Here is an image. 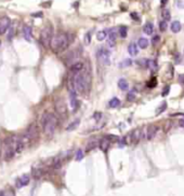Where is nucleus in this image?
<instances>
[{"instance_id":"6","label":"nucleus","mask_w":184,"mask_h":196,"mask_svg":"<svg viewBox=\"0 0 184 196\" xmlns=\"http://www.w3.org/2000/svg\"><path fill=\"white\" fill-rule=\"evenodd\" d=\"M54 109H55V112L60 116H66L67 114V106L65 101H64L62 98H59V99L55 100L54 103Z\"/></svg>"},{"instance_id":"32","label":"nucleus","mask_w":184,"mask_h":196,"mask_svg":"<svg viewBox=\"0 0 184 196\" xmlns=\"http://www.w3.org/2000/svg\"><path fill=\"white\" fill-rule=\"evenodd\" d=\"M167 28H168V25H167L166 21H162V22L159 23V29H160V31H165Z\"/></svg>"},{"instance_id":"25","label":"nucleus","mask_w":184,"mask_h":196,"mask_svg":"<svg viewBox=\"0 0 184 196\" xmlns=\"http://www.w3.org/2000/svg\"><path fill=\"white\" fill-rule=\"evenodd\" d=\"M96 146H98V142H96V140H90L89 142H88V144H87V151H91V150H93L94 148H96Z\"/></svg>"},{"instance_id":"22","label":"nucleus","mask_w":184,"mask_h":196,"mask_svg":"<svg viewBox=\"0 0 184 196\" xmlns=\"http://www.w3.org/2000/svg\"><path fill=\"white\" fill-rule=\"evenodd\" d=\"M108 106H109V108H117L118 106H120V100L118 99L117 97H114L109 100Z\"/></svg>"},{"instance_id":"31","label":"nucleus","mask_w":184,"mask_h":196,"mask_svg":"<svg viewBox=\"0 0 184 196\" xmlns=\"http://www.w3.org/2000/svg\"><path fill=\"white\" fill-rule=\"evenodd\" d=\"M83 159V152L81 150H78L76 152V156H75V159L76 161H81Z\"/></svg>"},{"instance_id":"40","label":"nucleus","mask_w":184,"mask_h":196,"mask_svg":"<svg viewBox=\"0 0 184 196\" xmlns=\"http://www.w3.org/2000/svg\"><path fill=\"white\" fill-rule=\"evenodd\" d=\"M169 88H170V87H169V86H166V87H165V90H164V92H162V96H166V95H167V94H168V92H169Z\"/></svg>"},{"instance_id":"5","label":"nucleus","mask_w":184,"mask_h":196,"mask_svg":"<svg viewBox=\"0 0 184 196\" xmlns=\"http://www.w3.org/2000/svg\"><path fill=\"white\" fill-rule=\"evenodd\" d=\"M24 136L29 140V142H32V141L37 139L39 136V128L37 126V124L29 125V127L27 128V131L24 134Z\"/></svg>"},{"instance_id":"11","label":"nucleus","mask_w":184,"mask_h":196,"mask_svg":"<svg viewBox=\"0 0 184 196\" xmlns=\"http://www.w3.org/2000/svg\"><path fill=\"white\" fill-rule=\"evenodd\" d=\"M85 68V65H83V62H74V64H72V65L70 66V71L72 72V73H76V72L80 71V70H83V69Z\"/></svg>"},{"instance_id":"30","label":"nucleus","mask_w":184,"mask_h":196,"mask_svg":"<svg viewBox=\"0 0 184 196\" xmlns=\"http://www.w3.org/2000/svg\"><path fill=\"white\" fill-rule=\"evenodd\" d=\"M166 109H167V103H162V105L157 108V110H156V114H160V113L165 111Z\"/></svg>"},{"instance_id":"19","label":"nucleus","mask_w":184,"mask_h":196,"mask_svg":"<svg viewBox=\"0 0 184 196\" xmlns=\"http://www.w3.org/2000/svg\"><path fill=\"white\" fill-rule=\"evenodd\" d=\"M182 28V25L181 23L178 22V21H175V22H172L171 24V30L172 32H175V34H177V32H179V31L181 30Z\"/></svg>"},{"instance_id":"2","label":"nucleus","mask_w":184,"mask_h":196,"mask_svg":"<svg viewBox=\"0 0 184 196\" xmlns=\"http://www.w3.org/2000/svg\"><path fill=\"white\" fill-rule=\"evenodd\" d=\"M70 43V38L68 34L65 32H57V34H53L52 40H51L50 47L51 50L53 51L54 53L60 54L63 53L68 49Z\"/></svg>"},{"instance_id":"13","label":"nucleus","mask_w":184,"mask_h":196,"mask_svg":"<svg viewBox=\"0 0 184 196\" xmlns=\"http://www.w3.org/2000/svg\"><path fill=\"white\" fill-rule=\"evenodd\" d=\"M109 146H111V141H109L107 138H103V139H101L100 142H99V148H100L102 151H104V152H106V151L109 149Z\"/></svg>"},{"instance_id":"34","label":"nucleus","mask_w":184,"mask_h":196,"mask_svg":"<svg viewBox=\"0 0 184 196\" xmlns=\"http://www.w3.org/2000/svg\"><path fill=\"white\" fill-rule=\"evenodd\" d=\"M127 99L129 100V101H133V100L135 99V94H134V92H131V93L128 94Z\"/></svg>"},{"instance_id":"36","label":"nucleus","mask_w":184,"mask_h":196,"mask_svg":"<svg viewBox=\"0 0 184 196\" xmlns=\"http://www.w3.org/2000/svg\"><path fill=\"white\" fill-rule=\"evenodd\" d=\"M106 138H107L109 141H118V140H119V138H118L117 136H114V135H108V136H106Z\"/></svg>"},{"instance_id":"1","label":"nucleus","mask_w":184,"mask_h":196,"mask_svg":"<svg viewBox=\"0 0 184 196\" xmlns=\"http://www.w3.org/2000/svg\"><path fill=\"white\" fill-rule=\"evenodd\" d=\"M68 83L75 88L77 94H85L88 92V90L91 86V75L89 72L83 69L76 73H73Z\"/></svg>"},{"instance_id":"42","label":"nucleus","mask_w":184,"mask_h":196,"mask_svg":"<svg viewBox=\"0 0 184 196\" xmlns=\"http://www.w3.org/2000/svg\"><path fill=\"white\" fill-rule=\"evenodd\" d=\"M167 1H168V0H160V2H162V6H165L166 3H167Z\"/></svg>"},{"instance_id":"43","label":"nucleus","mask_w":184,"mask_h":196,"mask_svg":"<svg viewBox=\"0 0 184 196\" xmlns=\"http://www.w3.org/2000/svg\"><path fill=\"white\" fill-rule=\"evenodd\" d=\"M0 196H4V191L0 190Z\"/></svg>"},{"instance_id":"20","label":"nucleus","mask_w":184,"mask_h":196,"mask_svg":"<svg viewBox=\"0 0 184 196\" xmlns=\"http://www.w3.org/2000/svg\"><path fill=\"white\" fill-rule=\"evenodd\" d=\"M107 36H108V30H100L96 34V39L99 41H103L107 38Z\"/></svg>"},{"instance_id":"35","label":"nucleus","mask_w":184,"mask_h":196,"mask_svg":"<svg viewBox=\"0 0 184 196\" xmlns=\"http://www.w3.org/2000/svg\"><path fill=\"white\" fill-rule=\"evenodd\" d=\"M159 41H160V37H159V36H157V34H156V36H154V37H153V39H152L153 45H156V44L158 43Z\"/></svg>"},{"instance_id":"24","label":"nucleus","mask_w":184,"mask_h":196,"mask_svg":"<svg viewBox=\"0 0 184 196\" xmlns=\"http://www.w3.org/2000/svg\"><path fill=\"white\" fill-rule=\"evenodd\" d=\"M162 19H164V21H166V22L171 19V13H170V11H169L168 9H164V10H162Z\"/></svg>"},{"instance_id":"9","label":"nucleus","mask_w":184,"mask_h":196,"mask_svg":"<svg viewBox=\"0 0 184 196\" xmlns=\"http://www.w3.org/2000/svg\"><path fill=\"white\" fill-rule=\"evenodd\" d=\"M29 183V176L28 174H23L16 180V187L21 189L23 187H26Z\"/></svg>"},{"instance_id":"38","label":"nucleus","mask_w":184,"mask_h":196,"mask_svg":"<svg viewBox=\"0 0 184 196\" xmlns=\"http://www.w3.org/2000/svg\"><path fill=\"white\" fill-rule=\"evenodd\" d=\"M156 84H157V82H156V79L154 78V79H152V81H151V83L149 84V86L154 87V86H156Z\"/></svg>"},{"instance_id":"33","label":"nucleus","mask_w":184,"mask_h":196,"mask_svg":"<svg viewBox=\"0 0 184 196\" xmlns=\"http://www.w3.org/2000/svg\"><path fill=\"white\" fill-rule=\"evenodd\" d=\"M90 42H91V32H88V34H86V36H85V43L89 44Z\"/></svg>"},{"instance_id":"18","label":"nucleus","mask_w":184,"mask_h":196,"mask_svg":"<svg viewBox=\"0 0 184 196\" xmlns=\"http://www.w3.org/2000/svg\"><path fill=\"white\" fill-rule=\"evenodd\" d=\"M143 31H144V34H152L153 31H154V25H153L152 23H146L144 27H143Z\"/></svg>"},{"instance_id":"27","label":"nucleus","mask_w":184,"mask_h":196,"mask_svg":"<svg viewBox=\"0 0 184 196\" xmlns=\"http://www.w3.org/2000/svg\"><path fill=\"white\" fill-rule=\"evenodd\" d=\"M118 32H119V36H120L121 38H126L127 37V34H128L127 27H126V26H121V27L119 28Z\"/></svg>"},{"instance_id":"26","label":"nucleus","mask_w":184,"mask_h":196,"mask_svg":"<svg viewBox=\"0 0 184 196\" xmlns=\"http://www.w3.org/2000/svg\"><path fill=\"white\" fill-rule=\"evenodd\" d=\"M79 123H80L79 120H76V121H74L73 123H70V124L68 125V126H67V127H66V131H74V129H75V128H76L77 126L79 125Z\"/></svg>"},{"instance_id":"17","label":"nucleus","mask_w":184,"mask_h":196,"mask_svg":"<svg viewBox=\"0 0 184 196\" xmlns=\"http://www.w3.org/2000/svg\"><path fill=\"white\" fill-rule=\"evenodd\" d=\"M33 177L35 178V179H40V178L43 176V169H41V168H34L33 169Z\"/></svg>"},{"instance_id":"28","label":"nucleus","mask_w":184,"mask_h":196,"mask_svg":"<svg viewBox=\"0 0 184 196\" xmlns=\"http://www.w3.org/2000/svg\"><path fill=\"white\" fill-rule=\"evenodd\" d=\"M132 65V60L131 59H125V60H122V62L119 64V67L120 68H125V67H129V66Z\"/></svg>"},{"instance_id":"29","label":"nucleus","mask_w":184,"mask_h":196,"mask_svg":"<svg viewBox=\"0 0 184 196\" xmlns=\"http://www.w3.org/2000/svg\"><path fill=\"white\" fill-rule=\"evenodd\" d=\"M146 67H149V69H152L153 71H154V70L157 69V64H156L154 60H149V59H147V66H146Z\"/></svg>"},{"instance_id":"14","label":"nucleus","mask_w":184,"mask_h":196,"mask_svg":"<svg viewBox=\"0 0 184 196\" xmlns=\"http://www.w3.org/2000/svg\"><path fill=\"white\" fill-rule=\"evenodd\" d=\"M23 36H24V39L27 41H30L32 40V37H33V34H32V28L29 27V26H24L23 28Z\"/></svg>"},{"instance_id":"3","label":"nucleus","mask_w":184,"mask_h":196,"mask_svg":"<svg viewBox=\"0 0 184 196\" xmlns=\"http://www.w3.org/2000/svg\"><path fill=\"white\" fill-rule=\"evenodd\" d=\"M41 125L43 133L47 136H51V135H53V133L57 127V125H59V118L53 113L46 112V113H43L41 118Z\"/></svg>"},{"instance_id":"4","label":"nucleus","mask_w":184,"mask_h":196,"mask_svg":"<svg viewBox=\"0 0 184 196\" xmlns=\"http://www.w3.org/2000/svg\"><path fill=\"white\" fill-rule=\"evenodd\" d=\"M52 37H53V26L51 24H48L42 28L41 32H40V42L42 45L45 47H50Z\"/></svg>"},{"instance_id":"37","label":"nucleus","mask_w":184,"mask_h":196,"mask_svg":"<svg viewBox=\"0 0 184 196\" xmlns=\"http://www.w3.org/2000/svg\"><path fill=\"white\" fill-rule=\"evenodd\" d=\"M93 118H94L95 120H100V118H102V113H100V112H95L94 115H93Z\"/></svg>"},{"instance_id":"41","label":"nucleus","mask_w":184,"mask_h":196,"mask_svg":"<svg viewBox=\"0 0 184 196\" xmlns=\"http://www.w3.org/2000/svg\"><path fill=\"white\" fill-rule=\"evenodd\" d=\"M131 16H132V17H133L134 19H139V16L137 15V13H132V14H131Z\"/></svg>"},{"instance_id":"10","label":"nucleus","mask_w":184,"mask_h":196,"mask_svg":"<svg viewBox=\"0 0 184 196\" xmlns=\"http://www.w3.org/2000/svg\"><path fill=\"white\" fill-rule=\"evenodd\" d=\"M157 131H158V127L156 125H149V127H147V129H146V139L152 140L153 138L155 137Z\"/></svg>"},{"instance_id":"21","label":"nucleus","mask_w":184,"mask_h":196,"mask_svg":"<svg viewBox=\"0 0 184 196\" xmlns=\"http://www.w3.org/2000/svg\"><path fill=\"white\" fill-rule=\"evenodd\" d=\"M138 47L140 49H146L149 47V40L146 38H140L139 41H138Z\"/></svg>"},{"instance_id":"16","label":"nucleus","mask_w":184,"mask_h":196,"mask_svg":"<svg viewBox=\"0 0 184 196\" xmlns=\"http://www.w3.org/2000/svg\"><path fill=\"white\" fill-rule=\"evenodd\" d=\"M118 87L121 90H129V83H128V81L126 79H120L118 81Z\"/></svg>"},{"instance_id":"15","label":"nucleus","mask_w":184,"mask_h":196,"mask_svg":"<svg viewBox=\"0 0 184 196\" xmlns=\"http://www.w3.org/2000/svg\"><path fill=\"white\" fill-rule=\"evenodd\" d=\"M128 52L131 56H137L139 53V47L135 43H130L128 47Z\"/></svg>"},{"instance_id":"7","label":"nucleus","mask_w":184,"mask_h":196,"mask_svg":"<svg viewBox=\"0 0 184 196\" xmlns=\"http://www.w3.org/2000/svg\"><path fill=\"white\" fill-rule=\"evenodd\" d=\"M96 57H98L99 62H102L103 65H109L111 59H109V52L105 49H100L96 53Z\"/></svg>"},{"instance_id":"8","label":"nucleus","mask_w":184,"mask_h":196,"mask_svg":"<svg viewBox=\"0 0 184 196\" xmlns=\"http://www.w3.org/2000/svg\"><path fill=\"white\" fill-rule=\"evenodd\" d=\"M10 25H11V21L8 16H3L0 19V36L3 34H6L8 29H9Z\"/></svg>"},{"instance_id":"39","label":"nucleus","mask_w":184,"mask_h":196,"mask_svg":"<svg viewBox=\"0 0 184 196\" xmlns=\"http://www.w3.org/2000/svg\"><path fill=\"white\" fill-rule=\"evenodd\" d=\"M179 82H180L182 85H184V73H183V75H179Z\"/></svg>"},{"instance_id":"23","label":"nucleus","mask_w":184,"mask_h":196,"mask_svg":"<svg viewBox=\"0 0 184 196\" xmlns=\"http://www.w3.org/2000/svg\"><path fill=\"white\" fill-rule=\"evenodd\" d=\"M15 25H14V24H11V25H10V27H9V29H8V30H9V34H8V40H12L13 39V37H14V34H15Z\"/></svg>"},{"instance_id":"12","label":"nucleus","mask_w":184,"mask_h":196,"mask_svg":"<svg viewBox=\"0 0 184 196\" xmlns=\"http://www.w3.org/2000/svg\"><path fill=\"white\" fill-rule=\"evenodd\" d=\"M141 137H142V131H141V129L137 128V129H134L133 131H131V134H130L131 142H133V143L139 142Z\"/></svg>"}]
</instances>
